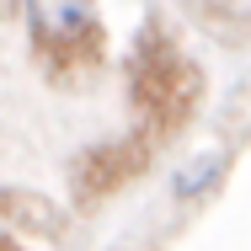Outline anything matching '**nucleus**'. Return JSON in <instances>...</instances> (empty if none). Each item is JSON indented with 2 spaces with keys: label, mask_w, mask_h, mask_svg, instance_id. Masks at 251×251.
Masks as SVG:
<instances>
[{
  "label": "nucleus",
  "mask_w": 251,
  "mask_h": 251,
  "mask_svg": "<svg viewBox=\"0 0 251 251\" xmlns=\"http://www.w3.org/2000/svg\"><path fill=\"white\" fill-rule=\"evenodd\" d=\"M0 219L16 225V230H38V235H49V241L64 230V219L53 214V203L38 198V193H22V187H0Z\"/></svg>",
  "instance_id": "4"
},
{
  "label": "nucleus",
  "mask_w": 251,
  "mask_h": 251,
  "mask_svg": "<svg viewBox=\"0 0 251 251\" xmlns=\"http://www.w3.org/2000/svg\"><path fill=\"white\" fill-rule=\"evenodd\" d=\"M155 145L150 134H123V139H101L86 155H75V171H70V198L75 208H101L107 198H118L128 182H139L155 166Z\"/></svg>",
  "instance_id": "3"
},
{
  "label": "nucleus",
  "mask_w": 251,
  "mask_h": 251,
  "mask_svg": "<svg viewBox=\"0 0 251 251\" xmlns=\"http://www.w3.org/2000/svg\"><path fill=\"white\" fill-rule=\"evenodd\" d=\"M0 251H27V246H22L16 235H0Z\"/></svg>",
  "instance_id": "5"
},
{
  "label": "nucleus",
  "mask_w": 251,
  "mask_h": 251,
  "mask_svg": "<svg viewBox=\"0 0 251 251\" xmlns=\"http://www.w3.org/2000/svg\"><path fill=\"white\" fill-rule=\"evenodd\" d=\"M32 59L53 86H86L107 64V27L97 0H22Z\"/></svg>",
  "instance_id": "2"
},
{
  "label": "nucleus",
  "mask_w": 251,
  "mask_h": 251,
  "mask_svg": "<svg viewBox=\"0 0 251 251\" xmlns=\"http://www.w3.org/2000/svg\"><path fill=\"white\" fill-rule=\"evenodd\" d=\"M128 101H134L139 134H150L155 145L176 139L203 101V70L176 49V38L160 22H145L139 38H134V53H128Z\"/></svg>",
  "instance_id": "1"
}]
</instances>
